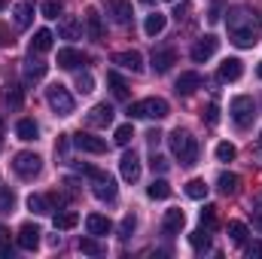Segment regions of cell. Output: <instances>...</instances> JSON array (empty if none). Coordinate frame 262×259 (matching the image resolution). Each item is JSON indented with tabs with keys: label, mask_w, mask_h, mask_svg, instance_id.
Instances as JSON below:
<instances>
[{
	"label": "cell",
	"mask_w": 262,
	"mask_h": 259,
	"mask_svg": "<svg viewBox=\"0 0 262 259\" xmlns=\"http://www.w3.org/2000/svg\"><path fill=\"white\" fill-rule=\"evenodd\" d=\"M226 28H229V40L241 49H253L262 37V15L250 6H235L229 9V18H226Z\"/></svg>",
	"instance_id": "obj_1"
},
{
	"label": "cell",
	"mask_w": 262,
	"mask_h": 259,
	"mask_svg": "<svg viewBox=\"0 0 262 259\" xmlns=\"http://www.w3.org/2000/svg\"><path fill=\"white\" fill-rule=\"evenodd\" d=\"M171 153L180 159L183 168H192V165L198 162V140L189 134V131L177 128L174 134H171Z\"/></svg>",
	"instance_id": "obj_2"
},
{
	"label": "cell",
	"mask_w": 262,
	"mask_h": 259,
	"mask_svg": "<svg viewBox=\"0 0 262 259\" xmlns=\"http://www.w3.org/2000/svg\"><path fill=\"white\" fill-rule=\"evenodd\" d=\"M131 119H165L171 113L168 101L165 98H143V101H134L131 104Z\"/></svg>",
	"instance_id": "obj_3"
},
{
	"label": "cell",
	"mask_w": 262,
	"mask_h": 259,
	"mask_svg": "<svg viewBox=\"0 0 262 259\" xmlns=\"http://www.w3.org/2000/svg\"><path fill=\"white\" fill-rule=\"evenodd\" d=\"M229 116H232V122H235L238 128H250V125H253V116H256L253 98H250V95H238V98H232V104H229Z\"/></svg>",
	"instance_id": "obj_4"
},
{
	"label": "cell",
	"mask_w": 262,
	"mask_h": 259,
	"mask_svg": "<svg viewBox=\"0 0 262 259\" xmlns=\"http://www.w3.org/2000/svg\"><path fill=\"white\" fill-rule=\"evenodd\" d=\"M40 168H43V159L37 156V153H15V159H12V171L21 177V180H34L37 174H40Z\"/></svg>",
	"instance_id": "obj_5"
},
{
	"label": "cell",
	"mask_w": 262,
	"mask_h": 259,
	"mask_svg": "<svg viewBox=\"0 0 262 259\" xmlns=\"http://www.w3.org/2000/svg\"><path fill=\"white\" fill-rule=\"evenodd\" d=\"M46 101H49V107H52L58 116H70V113H73V95L67 92L61 82H55V85L46 89Z\"/></svg>",
	"instance_id": "obj_6"
},
{
	"label": "cell",
	"mask_w": 262,
	"mask_h": 259,
	"mask_svg": "<svg viewBox=\"0 0 262 259\" xmlns=\"http://www.w3.org/2000/svg\"><path fill=\"white\" fill-rule=\"evenodd\" d=\"M216 49H220V40H216L213 34L201 37L195 46H192V61H195V64H204L207 58H213V55H216Z\"/></svg>",
	"instance_id": "obj_7"
},
{
	"label": "cell",
	"mask_w": 262,
	"mask_h": 259,
	"mask_svg": "<svg viewBox=\"0 0 262 259\" xmlns=\"http://www.w3.org/2000/svg\"><path fill=\"white\" fill-rule=\"evenodd\" d=\"M73 146L82 149V153H95V156L107 153V140H101V137H95V134H85V131L73 134Z\"/></svg>",
	"instance_id": "obj_8"
},
{
	"label": "cell",
	"mask_w": 262,
	"mask_h": 259,
	"mask_svg": "<svg viewBox=\"0 0 262 259\" xmlns=\"http://www.w3.org/2000/svg\"><path fill=\"white\" fill-rule=\"evenodd\" d=\"M104 9H107V15L116 21V25H128L131 21V0H104Z\"/></svg>",
	"instance_id": "obj_9"
},
{
	"label": "cell",
	"mask_w": 262,
	"mask_h": 259,
	"mask_svg": "<svg viewBox=\"0 0 262 259\" xmlns=\"http://www.w3.org/2000/svg\"><path fill=\"white\" fill-rule=\"evenodd\" d=\"M119 171H122V180H128V183H137L140 180V156L134 149H128L119 159Z\"/></svg>",
	"instance_id": "obj_10"
},
{
	"label": "cell",
	"mask_w": 262,
	"mask_h": 259,
	"mask_svg": "<svg viewBox=\"0 0 262 259\" xmlns=\"http://www.w3.org/2000/svg\"><path fill=\"white\" fill-rule=\"evenodd\" d=\"M85 122H89L92 128H107V125L113 122V107H110V104H95V107L89 110Z\"/></svg>",
	"instance_id": "obj_11"
},
{
	"label": "cell",
	"mask_w": 262,
	"mask_h": 259,
	"mask_svg": "<svg viewBox=\"0 0 262 259\" xmlns=\"http://www.w3.org/2000/svg\"><path fill=\"white\" fill-rule=\"evenodd\" d=\"M40 235H43V232H40L34 223H25V226L18 229L15 241H18V247H21V250H37V247H40Z\"/></svg>",
	"instance_id": "obj_12"
},
{
	"label": "cell",
	"mask_w": 262,
	"mask_h": 259,
	"mask_svg": "<svg viewBox=\"0 0 262 259\" xmlns=\"http://www.w3.org/2000/svg\"><path fill=\"white\" fill-rule=\"evenodd\" d=\"M183 226H186V213H183L180 207L165 210V220H162V232H165V235H180Z\"/></svg>",
	"instance_id": "obj_13"
},
{
	"label": "cell",
	"mask_w": 262,
	"mask_h": 259,
	"mask_svg": "<svg viewBox=\"0 0 262 259\" xmlns=\"http://www.w3.org/2000/svg\"><path fill=\"white\" fill-rule=\"evenodd\" d=\"M113 64H119L122 70H131V73H140V70H143V55L134 52V49H128V52H116V55H113Z\"/></svg>",
	"instance_id": "obj_14"
},
{
	"label": "cell",
	"mask_w": 262,
	"mask_h": 259,
	"mask_svg": "<svg viewBox=\"0 0 262 259\" xmlns=\"http://www.w3.org/2000/svg\"><path fill=\"white\" fill-rule=\"evenodd\" d=\"M241 73H244L241 58H226V61L220 64V70H216L220 82H235V79H241Z\"/></svg>",
	"instance_id": "obj_15"
},
{
	"label": "cell",
	"mask_w": 262,
	"mask_h": 259,
	"mask_svg": "<svg viewBox=\"0 0 262 259\" xmlns=\"http://www.w3.org/2000/svg\"><path fill=\"white\" fill-rule=\"evenodd\" d=\"M174 61H177V52L174 49H156L152 52V70L156 73H168L174 67Z\"/></svg>",
	"instance_id": "obj_16"
},
{
	"label": "cell",
	"mask_w": 262,
	"mask_h": 259,
	"mask_svg": "<svg viewBox=\"0 0 262 259\" xmlns=\"http://www.w3.org/2000/svg\"><path fill=\"white\" fill-rule=\"evenodd\" d=\"M85 229H89V235L101 238V235H107V232L113 229V223H110L107 217H101V213H89V217H85Z\"/></svg>",
	"instance_id": "obj_17"
},
{
	"label": "cell",
	"mask_w": 262,
	"mask_h": 259,
	"mask_svg": "<svg viewBox=\"0 0 262 259\" xmlns=\"http://www.w3.org/2000/svg\"><path fill=\"white\" fill-rule=\"evenodd\" d=\"M177 95H192L195 89H201V76H198L195 70H186V73H180V79H177Z\"/></svg>",
	"instance_id": "obj_18"
},
{
	"label": "cell",
	"mask_w": 262,
	"mask_h": 259,
	"mask_svg": "<svg viewBox=\"0 0 262 259\" xmlns=\"http://www.w3.org/2000/svg\"><path fill=\"white\" fill-rule=\"evenodd\" d=\"M79 64H85V55H82L79 49H58V67L76 70Z\"/></svg>",
	"instance_id": "obj_19"
},
{
	"label": "cell",
	"mask_w": 262,
	"mask_h": 259,
	"mask_svg": "<svg viewBox=\"0 0 262 259\" xmlns=\"http://www.w3.org/2000/svg\"><path fill=\"white\" fill-rule=\"evenodd\" d=\"M165 25H168V15H165V12H152V15H146V21H143V34H146V37H159V34L165 31Z\"/></svg>",
	"instance_id": "obj_20"
},
{
	"label": "cell",
	"mask_w": 262,
	"mask_h": 259,
	"mask_svg": "<svg viewBox=\"0 0 262 259\" xmlns=\"http://www.w3.org/2000/svg\"><path fill=\"white\" fill-rule=\"evenodd\" d=\"M0 101H3V107L18 110V107L25 104V92H21V85H6V89H3V95H0Z\"/></svg>",
	"instance_id": "obj_21"
},
{
	"label": "cell",
	"mask_w": 262,
	"mask_h": 259,
	"mask_svg": "<svg viewBox=\"0 0 262 259\" xmlns=\"http://www.w3.org/2000/svg\"><path fill=\"white\" fill-rule=\"evenodd\" d=\"M12 12H15V28H18V31H25V28L34 21V6H31L28 0L15 3V9H12Z\"/></svg>",
	"instance_id": "obj_22"
},
{
	"label": "cell",
	"mask_w": 262,
	"mask_h": 259,
	"mask_svg": "<svg viewBox=\"0 0 262 259\" xmlns=\"http://www.w3.org/2000/svg\"><path fill=\"white\" fill-rule=\"evenodd\" d=\"M238 186H241V177H238V174L223 171V174L216 177V189H220L223 195H235V192H238Z\"/></svg>",
	"instance_id": "obj_23"
},
{
	"label": "cell",
	"mask_w": 262,
	"mask_h": 259,
	"mask_svg": "<svg viewBox=\"0 0 262 259\" xmlns=\"http://www.w3.org/2000/svg\"><path fill=\"white\" fill-rule=\"evenodd\" d=\"M85 28H89V37L92 40H104V21H101L98 9H89L85 12Z\"/></svg>",
	"instance_id": "obj_24"
},
{
	"label": "cell",
	"mask_w": 262,
	"mask_h": 259,
	"mask_svg": "<svg viewBox=\"0 0 262 259\" xmlns=\"http://www.w3.org/2000/svg\"><path fill=\"white\" fill-rule=\"evenodd\" d=\"M58 37H61V40H79V37H82V25H79L76 18H64V21L58 25Z\"/></svg>",
	"instance_id": "obj_25"
},
{
	"label": "cell",
	"mask_w": 262,
	"mask_h": 259,
	"mask_svg": "<svg viewBox=\"0 0 262 259\" xmlns=\"http://www.w3.org/2000/svg\"><path fill=\"white\" fill-rule=\"evenodd\" d=\"M21 70H25V79H28V82H37V79H43V76H46L49 64H43V61H34V58H28Z\"/></svg>",
	"instance_id": "obj_26"
},
{
	"label": "cell",
	"mask_w": 262,
	"mask_h": 259,
	"mask_svg": "<svg viewBox=\"0 0 262 259\" xmlns=\"http://www.w3.org/2000/svg\"><path fill=\"white\" fill-rule=\"evenodd\" d=\"M52 40H55L52 31L40 28V31L34 34V40H31V49H34V52H49V49H52Z\"/></svg>",
	"instance_id": "obj_27"
},
{
	"label": "cell",
	"mask_w": 262,
	"mask_h": 259,
	"mask_svg": "<svg viewBox=\"0 0 262 259\" xmlns=\"http://www.w3.org/2000/svg\"><path fill=\"white\" fill-rule=\"evenodd\" d=\"M107 82H110V89H113V95H116L119 101H125V98H128V82H125L116 70H110V73H107Z\"/></svg>",
	"instance_id": "obj_28"
},
{
	"label": "cell",
	"mask_w": 262,
	"mask_h": 259,
	"mask_svg": "<svg viewBox=\"0 0 262 259\" xmlns=\"http://www.w3.org/2000/svg\"><path fill=\"white\" fill-rule=\"evenodd\" d=\"M79 250L85 253V256H104L107 250H104V244L95 238V235H89V238H79Z\"/></svg>",
	"instance_id": "obj_29"
},
{
	"label": "cell",
	"mask_w": 262,
	"mask_h": 259,
	"mask_svg": "<svg viewBox=\"0 0 262 259\" xmlns=\"http://www.w3.org/2000/svg\"><path fill=\"white\" fill-rule=\"evenodd\" d=\"M15 134H18V140H37L40 128H37V122H34V119H21V122L15 125Z\"/></svg>",
	"instance_id": "obj_30"
},
{
	"label": "cell",
	"mask_w": 262,
	"mask_h": 259,
	"mask_svg": "<svg viewBox=\"0 0 262 259\" xmlns=\"http://www.w3.org/2000/svg\"><path fill=\"white\" fill-rule=\"evenodd\" d=\"M28 207H31L37 217H43V213H49V210H52V201H49L46 195H28Z\"/></svg>",
	"instance_id": "obj_31"
},
{
	"label": "cell",
	"mask_w": 262,
	"mask_h": 259,
	"mask_svg": "<svg viewBox=\"0 0 262 259\" xmlns=\"http://www.w3.org/2000/svg\"><path fill=\"white\" fill-rule=\"evenodd\" d=\"M76 223H79V213H76V210H61V213H55V229H61V232L73 229Z\"/></svg>",
	"instance_id": "obj_32"
},
{
	"label": "cell",
	"mask_w": 262,
	"mask_h": 259,
	"mask_svg": "<svg viewBox=\"0 0 262 259\" xmlns=\"http://www.w3.org/2000/svg\"><path fill=\"white\" fill-rule=\"evenodd\" d=\"M146 195H149V198H159V201H162V198H168V195H171V183H168L165 177H159V180H152V183H149Z\"/></svg>",
	"instance_id": "obj_33"
},
{
	"label": "cell",
	"mask_w": 262,
	"mask_h": 259,
	"mask_svg": "<svg viewBox=\"0 0 262 259\" xmlns=\"http://www.w3.org/2000/svg\"><path fill=\"white\" fill-rule=\"evenodd\" d=\"M229 238H232L235 244H244V241H247V226H244L241 220H232V223H229Z\"/></svg>",
	"instance_id": "obj_34"
},
{
	"label": "cell",
	"mask_w": 262,
	"mask_h": 259,
	"mask_svg": "<svg viewBox=\"0 0 262 259\" xmlns=\"http://www.w3.org/2000/svg\"><path fill=\"white\" fill-rule=\"evenodd\" d=\"M186 195H189V198H195V201H201V198L207 195V183H204L201 177L189 180V183H186Z\"/></svg>",
	"instance_id": "obj_35"
},
{
	"label": "cell",
	"mask_w": 262,
	"mask_h": 259,
	"mask_svg": "<svg viewBox=\"0 0 262 259\" xmlns=\"http://www.w3.org/2000/svg\"><path fill=\"white\" fill-rule=\"evenodd\" d=\"M189 244L195 247L198 253H201V250H210V235H207L204 229H198V232H192V235H189Z\"/></svg>",
	"instance_id": "obj_36"
},
{
	"label": "cell",
	"mask_w": 262,
	"mask_h": 259,
	"mask_svg": "<svg viewBox=\"0 0 262 259\" xmlns=\"http://www.w3.org/2000/svg\"><path fill=\"white\" fill-rule=\"evenodd\" d=\"M131 137H134V128H131V122H125V125H119L116 128V134H113V140L119 143V146H128Z\"/></svg>",
	"instance_id": "obj_37"
},
{
	"label": "cell",
	"mask_w": 262,
	"mask_h": 259,
	"mask_svg": "<svg viewBox=\"0 0 262 259\" xmlns=\"http://www.w3.org/2000/svg\"><path fill=\"white\" fill-rule=\"evenodd\" d=\"M12 207H15V192L0 189V213H12Z\"/></svg>",
	"instance_id": "obj_38"
},
{
	"label": "cell",
	"mask_w": 262,
	"mask_h": 259,
	"mask_svg": "<svg viewBox=\"0 0 262 259\" xmlns=\"http://www.w3.org/2000/svg\"><path fill=\"white\" fill-rule=\"evenodd\" d=\"M235 156H238V149H235L232 143H226V140L216 143V159H220V162H232Z\"/></svg>",
	"instance_id": "obj_39"
},
{
	"label": "cell",
	"mask_w": 262,
	"mask_h": 259,
	"mask_svg": "<svg viewBox=\"0 0 262 259\" xmlns=\"http://www.w3.org/2000/svg\"><path fill=\"white\" fill-rule=\"evenodd\" d=\"M61 9H64L61 0H43V15H46V18H58Z\"/></svg>",
	"instance_id": "obj_40"
},
{
	"label": "cell",
	"mask_w": 262,
	"mask_h": 259,
	"mask_svg": "<svg viewBox=\"0 0 262 259\" xmlns=\"http://www.w3.org/2000/svg\"><path fill=\"white\" fill-rule=\"evenodd\" d=\"M134 226H137V220L128 213V217L122 220V226H119V241H128L131 235H134Z\"/></svg>",
	"instance_id": "obj_41"
},
{
	"label": "cell",
	"mask_w": 262,
	"mask_h": 259,
	"mask_svg": "<svg viewBox=\"0 0 262 259\" xmlns=\"http://www.w3.org/2000/svg\"><path fill=\"white\" fill-rule=\"evenodd\" d=\"M76 89H79L82 95H85V92H92V89H95V79H92V73H79V76H76Z\"/></svg>",
	"instance_id": "obj_42"
},
{
	"label": "cell",
	"mask_w": 262,
	"mask_h": 259,
	"mask_svg": "<svg viewBox=\"0 0 262 259\" xmlns=\"http://www.w3.org/2000/svg\"><path fill=\"white\" fill-rule=\"evenodd\" d=\"M213 223H216V207H213V204H207V207L201 210V226H204V229H210Z\"/></svg>",
	"instance_id": "obj_43"
},
{
	"label": "cell",
	"mask_w": 262,
	"mask_h": 259,
	"mask_svg": "<svg viewBox=\"0 0 262 259\" xmlns=\"http://www.w3.org/2000/svg\"><path fill=\"white\" fill-rule=\"evenodd\" d=\"M204 119H207V125H216V122H220V107H216V104H207Z\"/></svg>",
	"instance_id": "obj_44"
},
{
	"label": "cell",
	"mask_w": 262,
	"mask_h": 259,
	"mask_svg": "<svg viewBox=\"0 0 262 259\" xmlns=\"http://www.w3.org/2000/svg\"><path fill=\"white\" fill-rule=\"evenodd\" d=\"M149 165H152V171H159V174H165V171H168V159H165V156H152V162H149Z\"/></svg>",
	"instance_id": "obj_45"
},
{
	"label": "cell",
	"mask_w": 262,
	"mask_h": 259,
	"mask_svg": "<svg viewBox=\"0 0 262 259\" xmlns=\"http://www.w3.org/2000/svg\"><path fill=\"white\" fill-rule=\"evenodd\" d=\"M0 256H12V244H9V238H6V232H0Z\"/></svg>",
	"instance_id": "obj_46"
},
{
	"label": "cell",
	"mask_w": 262,
	"mask_h": 259,
	"mask_svg": "<svg viewBox=\"0 0 262 259\" xmlns=\"http://www.w3.org/2000/svg\"><path fill=\"white\" fill-rule=\"evenodd\" d=\"M247 256H250V259H253V256H262V244H259V241L247 244Z\"/></svg>",
	"instance_id": "obj_47"
},
{
	"label": "cell",
	"mask_w": 262,
	"mask_h": 259,
	"mask_svg": "<svg viewBox=\"0 0 262 259\" xmlns=\"http://www.w3.org/2000/svg\"><path fill=\"white\" fill-rule=\"evenodd\" d=\"M146 140H149V143H152V146H156V143H159V140H162V131H149V134H146Z\"/></svg>",
	"instance_id": "obj_48"
},
{
	"label": "cell",
	"mask_w": 262,
	"mask_h": 259,
	"mask_svg": "<svg viewBox=\"0 0 262 259\" xmlns=\"http://www.w3.org/2000/svg\"><path fill=\"white\" fill-rule=\"evenodd\" d=\"M64 149H67V134H61L58 143H55V153H64Z\"/></svg>",
	"instance_id": "obj_49"
},
{
	"label": "cell",
	"mask_w": 262,
	"mask_h": 259,
	"mask_svg": "<svg viewBox=\"0 0 262 259\" xmlns=\"http://www.w3.org/2000/svg\"><path fill=\"white\" fill-rule=\"evenodd\" d=\"M220 9H223V6H220V3H213V6H210V15H207V18H210V21H216V18H220Z\"/></svg>",
	"instance_id": "obj_50"
},
{
	"label": "cell",
	"mask_w": 262,
	"mask_h": 259,
	"mask_svg": "<svg viewBox=\"0 0 262 259\" xmlns=\"http://www.w3.org/2000/svg\"><path fill=\"white\" fill-rule=\"evenodd\" d=\"M6 43H9V40H6V37H3V31H0V46H6Z\"/></svg>",
	"instance_id": "obj_51"
},
{
	"label": "cell",
	"mask_w": 262,
	"mask_h": 259,
	"mask_svg": "<svg viewBox=\"0 0 262 259\" xmlns=\"http://www.w3.org/2000/svg\"><path fill=\"white\" fill-rule=\"evenodd\" d=\"M256 226H259V229H262V213H259V217H256Z\"/></svg>",
	"instance_id": "obj_52"
},
{
	"label": "cell",
	"mask_w": 262,
	"mask_h": 259,
	"mask_svg": "<svg viewBox=\"0 0 262 259\" xmlns=\"http://www.w3.org/2000/svg\"><path fill=\"white\" fill-rule=\"evenodd\" d=\"M256 73H259V79H262V61H259V67H256Z\"/></svg>",
	"instance_id": "obj_53"
},
{
	"label": "cell",
	"mask_w": 262,
	"mask_h": 259,
	"mask_svg": "<svg viewBox=\"0 0 262 259\" xmlns=\"http://www.w3.org/2000/svg\"><path fill=\"white\" fill-rule=\"evenodd\" d=\"M0 134H3V119H0Z\"/></svg>",
	"instance_id": "obj_54"
},
{
	"label": "cell",
	"mask_w": 262,
	"mask_h": 259,
	"mask_svg": "<svg viewBox=\"0 0 262 259\" xmlns=\"http://www.w3.org/2000/svg\"><path fill=\"white\" fill-rule=\"evenodd\" d=\"M140 3H152V0H140Z\"/></svg>",
	"instance_id": "obj_55"
},
{
	"label": "cell",
	"mask_w": 262,
	"mask_h": 259,
	"mask_svg": "<svg viewBox=\"0 0 262 259\" xmlns=\"http://www.w3.org/2000/svg\"><path fill=\"white\" fill-rule=\"evenodd\" d=\"M259 143H262V134H259Z\"/></svg>",
	"instance_id": "obj_56"
}]
</instances>
